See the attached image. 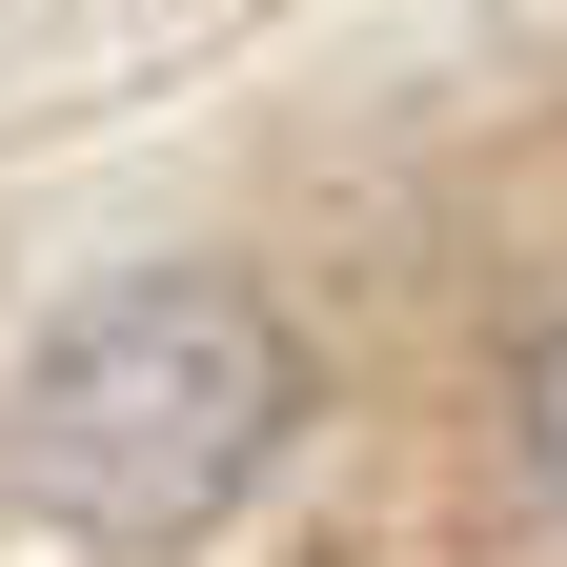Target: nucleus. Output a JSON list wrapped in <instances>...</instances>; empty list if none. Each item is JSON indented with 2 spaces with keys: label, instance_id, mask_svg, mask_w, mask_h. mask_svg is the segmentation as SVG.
Masks as SVG:
<instances>
[{
  "label": "nucleus",
  "instance_id": "obj_1",
  "mask_svg": "<svg viewBox=\"0 0 567 567\" xmlns=\"http://www.w3.org/2000/svg\"><path fill=\"white\" fill-rule=\"evenodd\" d=\"M284 425H305L284 305L224 284V264H163V284H102L82 324H41L21 486H41V527H82V547H203L284 466Z\"/></svg>",
  "mask_w": 567,
  "mask_h": 567
},
{
  "label": "nucleus",
  "instance_id": "obj_2",
  "mask_svg": "<svg viewBox=\"0 0 567 567\" xmlns=\"http://www.w3.org/2000/svg\"><path fill=\"white\" fill-rule=\"evenodd\" d=\"M527 466H547V507H567V324L527 344Z\"/></svg>",
  "mask_w": 567,
  "mask_h": 567
}]
</instances>
